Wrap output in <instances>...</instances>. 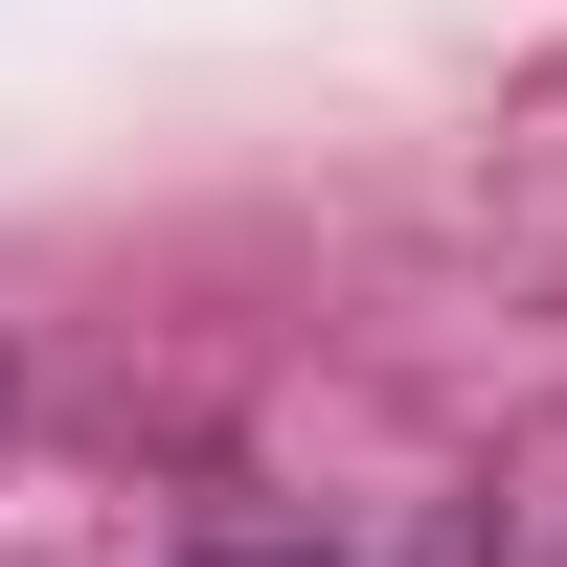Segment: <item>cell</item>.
<instances>
[{"label":"cell","instance_id":"6da1fadb","mask_svg":"<svg viewBox=\"0 0 567 567\" xmlns=\"http://www.w3.org/2000/svg\"><path fill=\"white\" fill-rule=\"evenodd\" d=\"M227 567H296V545H227Z\"/></svg>","mask_w":567,"mask_h":567}]
</instances>
